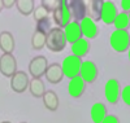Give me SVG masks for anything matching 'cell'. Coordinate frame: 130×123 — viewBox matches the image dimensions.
I'll return each mask as SVG.
<instances>
[{"mask_svg":"<svg viewBox=\"0 0 130 123\" xmlns=\"http://www.w3.org/2000/svg\"><path fill=\"white\" fill-rule=\"evenodd\" d=\"M67 38H65L64 29L61 27H53L48 31L47 39H46V47L51 52H61L67 47Z\"/></svg>","mask_w":130,"mask_h":123,"instance_id":"1","label":"cell"},{"mask_svg":"<svg viewBox=\"0 0 130 123\" xmlns=\"http://www.w3.org/2000/svg\"><path fill=\"white\" fill-rule=\"evenodd\" d=\"M111 48L118 53L127 52L130 48V34L127 30H115L109 36Z\"/></svg>","mask_w":130,"mask_h":123,"instance_id":"2","label":"cell"},{"mask_svg":"<svg viewBox=\"0 0 130 123\" xmlns=\"http://www.w3.org/2000/svg\"><path fill=\"white\" fill-rule=\"evenodd\" d=\"M82 58L77 57L74 54H69L67 56L61 64V68H62V73L64 75L69 78V79H73V78L78 76L79 71H81V66H82Z\"/></svg>","mask_w":130,"mask_h":123,"instance_id":"3","label":"cell"},{"mask_svg":"<svg viewBox=\"0 0 130 123\" xmlns=\"http://www.w3.org/2000/svg\"><path fill=\"white\" fill-rule=\"evenodd\" d=\"M52 19L55 21L57 27H61V29H64L73 21L70 9H69V4L67 0H61V5L52 13Z\"/></svg>","mask_w":130,"mask_h":123,"instance_id":"4","label":"cell"},{"mask_svg":"<svg viewBox=\"0 0 130 123\" xmlns=\"http://www.w3.org/2000/svg\"><path fill=\"white\" fill-rule=\"evenodd\" d=\"M17 71V60L13 53H3L0 56V73L4 76L12 78Z\"/></svg>","mask_w":130,"mask_h":123,"instance_id":"5","label":"cell"},{"mask_svg":"<svg viewBox=\"0 0 130 123\" xmlns=\"http://www.w3.org/2000/svg\"><path fill=\"white\" fill-rule=\"evenodd\" d=\"M121 86L120 82L115 78L107 80L105 86H104V96L107 98L108 102L111 104H117V101L121 98Z\"/></svg>","mask_w":130,"mask_h":123,"instance_id":"6","label":"cell"},{"mask_svg":"<svg viewBox=\"0 0 130 123\" xmlns=\"http://www.w3.org/2000/svg\"><path fill=\"white\" fill-rule=\"evenodd\" d=\"M48 68V61L44 56H35L34 58H31L29 64V73L32 78H40L46 74Z\"/></svg>","mask_w":130,"mask_h":123,"instance_id":"7","label":"cell"},{"mask_svg":"<svg viewBox=\"0 0 130 123\" xmlns=\"http://www.w3.org/2000/svg\"><path fill=\"white\" fill-rule=\"evenodd\" d=\"M29 75L25 71H17L12 78H10V88L16 93H22L29 88Z\"/></svg>","mask_w":130,"mask_h":123,"instance_id":"8","label":"cell"},{"mask_svg":"<svg viewBox=\"0 0 130 123\" xmlns=\"http://www.w3.org/2000/svg\"><path fill=\"white\" fill-rule=\"evenodd\" d=\"M68 4H69L73 21L79 24L85 17H87V5H86L85 2H82V0H72V2H68Z\"/></svg>","mask_w":130,"mask_h":123,"instance_id":"9","label":"cell"},{"mask_svg":"<svg viewBox=\"0 0 130 123\" xmlns=\"http://www.w3.org/2000/svg\"><path fill=\"white\" fill-rule=\"evenodd\" d=\"M81 30H82V35L85 36V39H95L99 35V27H98L96 22L90 17H85L81 22Z\"/></svg>","mask_w":130,"mask_h":123,"instance_id":"10","label":"cell"},{"mask_svg":"<svg viewBox=\"0 0 130 123\" xmlns=\"http://www.w3.org/2000/svg\"><path fill=\"white\" fill-rule=\"evenodd\" d=\"M117 14L118 13H117V8H116L115 3L111 2V0H103L100 21H103L105 25H113Z\"/></svg>","mask_w":130,"mask_h":123,"instance_id":"11","label":"cell"},{"mask_svg":"<svg viewBox=\"0 0 130 123\" xmlns=\"http://www.w3.org/2000/svg\"><path fill=\"white\" fill-rule=\"evenodd\" d=\"M79 76L85 80V83H92L98 78V66L92 61H83L81 66Z\"/></svg>","mask_w":130,"mask_h":123,"instance_id":"12","label":"cell"},{"mask_svg":"<svg viewBox=\"0 0 130 123\" xmlns=\"http://www.w3.org/2000/svg\"><path fill=\"white\" fill-rule=\"evenodd\" d=\"M64 32H65V38H67L68 43L73 44L75 42H78L79 39H82V30H81V25L75 21H72L69 25H67L64 27Z\"/></svg>","mask_w":130,"mask_h":123,"instance_id":"13","label":"cell"},{"mask_svg":"<svg viewBox=\"0 0 130 123\" xmlns=\"http://www.w3.org/2000/svg\"><path fill=\"white\" fill-rule=\"evenodd\" d=\"M46 78H47V80L52 84H57L62 80V78H64V73H62V68H61V65L55 62V64H51L48 65V68H47V71H46Z\"/></svg>","mask_w":130,"mask_h":123,"instance_id":"14","label":"cell"},{"mask_svg":"<svg viewBox=\"0 0 130 123\" xmlns=\"http://www.w3.org/2000/svg\"><path fill=\"white\" fill-rule=\"evenodd\" d=\"M85 88H86V83L78 75V76L73 78V79H70V82L68 84V92H69V95L73 98H78V97H81L83 95Z\"/></svg>","mask_w":130,"mask_h":123,"instance_id":"15","label":"cell"},{"mask_svg":"<svg viewBox=\"0 0 130 123\" xmlns=\"http://www.w3.org/2000/svg\"><path fill=\"white\" fill-rule=\"evenodd\" d=\"M14 38L9 31H2L0 32V49L3 53H13L14 51Z\"/></svg>","mask_w":130,"mask_h":123,"instance_id":"16","label":"cell"},{"mask_svg":"<svg viewBox=\"0 0 130 123\" xmlns=\"http://www.w3.org/2000/svg\"><path fill=\"white\" fill-rule=\"evenodd\" d=\"M70 51H72V54L82 58V57H85V56L90 52V43H89L87 39L82 38L78 42H75V43L72 44V49Z\"/></svg>","mask_w":130,"mask_h":123,"instance_id":"17","label":"cell"},{"mask_svg":"<svg viewBox=\"0 0 130 123\" xmlns=\"http://www.w3.org/2000/svg\"><path fill=\"white\" fill-rule=\"evenodd\" d=\"M90 115L94 123H102L103 119L107 117V106L103 102H95L91 106Z\"/></svg>","mask_w":130,"mask_h":123,"instance_id":"18","label":"cell"},{"mask_svg":"<svg viewBox=\"0 0 130 123\" xmlns=\"http://www.w3.org/2000/svg\"><path fill=\"white\" fill-rule=\"evenodd\" d=\"M42 98H43V104H44V106H46L50 111L57 110V108H59V105H60V101H59V96L56 95L55 91H52V89H50V91H46L44 96H43Z\"/></svg>","mask_w":130,"mask_h":123,"instance_id":"19","label":"cell"},{"mask_svg":"<svg viewBox=\"0 0 130 123\" xmlns=\"http://www.w3.org/2000/svg\"><path fill=\"white\" fill-rule=\"evenodd\" d=\"M29 89H30V93L37 97V98H40L44 96L46 93V87H44V82L39 78H32L29 83Z\"/></svg>","mask_w":130,"mask_h":123,"instance_id":"20","label":"cell"},{"mask_svg":"<svg viewBox=\"0 0 130 123\" xmlns=\"http://www.w3.org/2000/svg\"><path fill=\"white\" fill-rule=\"evenodd\" d=\"M34 5H35L34 0H17L16 2L17 10L22 16H30L31 13H34V9H35Z\"/></svg>","mask_w":130,"mask_h":123,"instance_id":"21","label":"cell"},{"mask_svg":"<svg viewBox=\"0 0 130 123\" xmlns=\"http://www.w3.org/2000/svg\"><path fill=\"white\" fill-rule=\"evenodd\" d=\"M46 39H47L46 34L39 32V31H34V34H32V36H31V47L35 51L42 49L46 46Z\"/></svg>","mask_w":130,"mask_h":123,"instance_id":"22","label":"cell"},{"mask_svg":"<svg viewBox=\"0 0 130 123\" xmlns=\"http://www.w3.org/2000/svg\"><path fill=\"white\" fill-rule=\"evenodd\" d=\"M113 25L116 27V30H127L129 26H130V21H129V17H127V13L125 12H121L118 13Z\"/></svg>","mask_w":130,"mask_h":123,"instance_id":"23","label":"cell"},{"mask_svg":"<svg viewBox=\"0 0 130 123\" xmlns=\"http://www.w3.org/2000/svg\"><path fill=\"white\" fill-rule=\"evenodd\" d=\"M90 4H91V18L95 22L100 21L102 8H103V0H92Z\"/></svg>","mask_w":130,"mask_h":123,"instance_id":"24","label":"cell"},{"mask_svg":"<svg viewBox=\"0 0 130 123\" xmlns=\"http://www.w3.org/2000/svg\"><path fill=\"white\" fill-rule=\"evenodd\" d=\"M37 30L35 31H39V32H43V34H48V31L52 29L51 27V19L47 17V18H43V19H39L37 21Z\"/></svg>","mask_w":130,"mask_h":123,"instance_id":"25","label":"cell"},{"mask_svg":"<svg viewBox=\"0 0 130 123\" xmlns=\"http://www.w3.org/2000/svg\"><path fill=\"white\" fill-rule=\"evenodd\" d=\"M42 7H44L48 12H55V10L61 5V0H43L40 3Z\"/></svg>","mask_w":130,"mask_h":123,"instance_id":"26","label":"cell"},{"mask_svg":"<svg viewBox=\"0 0 130 123\" xmlns=\"http://www.w3.org/2000/svg\"><path fill=\"white\" fill-rule=\"evenodd\" d=\"M48 14H50V12H48L44 7H42V5H39V7H37V8L34 9V18H35L37 21L43 19V18H47Z\"/></svg>","mask_w":130,"mask_h":123,"instance_id":"27","label":"cell"},{"mask_svg":"<svg viewBox=\"0 0 130 123\" xmlns=\"http://www.w3.org/2000/svg\"><path fill=\"white\" fill-rule=\"evenodd\" d=\"M121 100L127 106H130V84L125 86L121 89Z\"/></svg>","mask_w":130,"mask_h":123,"instance_id":"28","label":"cell"},{"mask_svg":"<svg viewBox=\"0 0 130 123\" xmlns=\"http://www.w3.org/2000/svg\"><path fill=\"white\" fill-rule=\"evenodd\" d=\"M102 123H120V119H118V117H116L113 114H107V117L103 119Z\"/></svg>","mask_w":130,"mask_h":123,"instance_id":"29","label":"cell"},{"mask_svg":"<svg viewBox=\"0 0 130 123\" xmlns=\"http://www.w3.org/2000/svg\"><path fill=\"white\" fill-rule=\"evenodd\" d=\"M120 4H121V8H122V10L125 13L130 12V0H122Z\"/></svg>","mask_w":130,"mask_h":123,"instance_id":"30","label":"cell"},{"mask_svg":"<svg viewBox=\"0 0 130 123\" xmlns=\"http://www.w3.org/2000/svg\"><path fill=\"white\" fill-rule=\"evenodd\" d=\"M13 5H16V2L14 0H3V7L4 8H12Z\"/></svg>","mask_w":130,"mask_h":123,"instance_id":"31","label":"cell"},{"mask_svg":"<svg viewBox=\"0 0 130 123\" xmlns=\"http://www.w3.org/2000/svg\"><path fill=\"white\" fill-rule=\"evenodd\" d=\"M3 0H0V12H2V10H3Z\"/></svg>","mask_w":130,"mask_h":123,"instance_id":"32","label":"cell"},{"mask_svg":"<svg viewBox=\"0 0 130 123\" xmlns=\"http://www.w3.org/2000/svg\"><path fill=\"white\" fill-rule=\"evenodd\" d=\"M127 57H129V61H130V48L127 49Z\"/></svg>","mask_w":130,"mask_h":123,"instance_id":"33","label":"cell"},{"mask_svg":"<svg viewBox=\"0 0 130 123\" xmlns=\"http://www.w3.org/2000/svg\"><path fill=\"white\" fill-rule=\"evenodd\" d=\"M127 17H129V21H130V12H127Z\"/></svg>","mask_w":130,"mask_h":123,"instance_id":"34","label":"cell"},{"mask_svg":"<svg viewBox=\"0 0 130 123\" xmlns=\"http://www.w3.org/2000/svg\"><path fill=\"white\" fill-rule=\"evenodd\" d=\"M2 123H10V122H8V120H4V122H2Z\"/></svg>","mask_w":130,"mask_h":123,"instance_id":"35","label":"cell"},{"mask_svg":"<svg viewBox=\"0 0 130 123\" xmlns=\"http://www.w3.org/2000/svg\"><path fill=\"white\" fill-rule=\"evenodd\" d=\"M21 123H27V122H21Z\"/></svg>","mask_w":130,"mask_h":123,"instance_id":"36","label":"cell"}]
</instances>
